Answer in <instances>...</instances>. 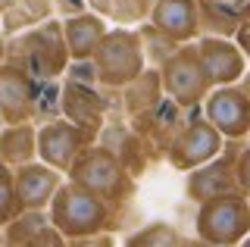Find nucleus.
I'll return each mask as SVG.
<instances>
[{
    "instance_id": "10",
    "label": "nucleus",
    "mask_w": 250,
    "mask_h": 247,
    "mask_svg": "<svg viewBox=\"0 0 250 247\" xmlns=\"http://www.w3.org/2000/svg\"><path fill=\"white\" fill-rule=\"evenodd\" d=\"M241 150V141H229V147L219 160L213 163L194 169V172H188L185 179V194L188 200H194V204H209V200L216 197H229V194H238V175H234V157H238Z\"/></svg>"
},
{
    "instance_id": "26",
    "label": "nucleus",
    "mask_w": 250,
    "mask_h": 247,
    "mask_svg": "<svg viewBox=\"0 0 250 247\" xmlns=\"http://www.w3.org/2000/svg\"><path fill=\"white\" fill-rule=\"evenodd\" d=\"M28 247H69V238H66V235H62V231L50 222V226H47L44 231H38V235L31 238Z\"/></svg>"
},
{
    "instance_id": "15",
    "label": "nucleus",
    "mask_w": 250,
    "mask_h": 247,
    "mask_svg": "<svg viewBox=\"0 0 250 247\" xmlns=\"http://www.w3.org/2000/svg\"><path fill=\"white\" fill-rule=\"evenodd\" d=\"M150 25L178 44H194L203 38V6L200 0H156Z\"/></svg>"
},
{
    "instance_id": "23",
    "label": "nucleus",
    "mask_w": 250,
    "mask_h": 247,
    "mask_svg": "<svg viewBox=\"0 0 250 247\" xmlns=\"http://www.w3.org/2000/svg\"><path fill=\"white\" fill-rule=\"evenodd\" d=\"M141 41H144V57H147V66L150 69H160L172 53L182 47L178 41H172L169 35H163L156 25H150V22L141 25Z\"/></svg>"
},
{
    "instance_id": "21",
    "label": "nucleus",
    "mask_w": 250,
    "mask_h": 247,
    "mask_svg": "<svg viewBox=\"0 0 250 247\" xmlns=\"http://www.w3.org/2000/svg\"><path fill=\"white\" fill-rule=\"evenodd\" d=\"M50 226V213L47 210H38V213H22L16 216L13 222L3 226V247H28V241L44 231Z\"/></svg>"
},
{
    "instance_id": "22",
    "label": "nucleus",
    "mask_w": 250,
    "mask_h": 247,
    "mask_svg": "<svg viewBox=\"0 0 250 247\" xmlns=\"http://www.w3.org/2000/svg\"><path fill=\"white\" fill-rule=\"evenodd\" d=\"M122 247H185V238L178 235V228L172 226V222L156 219L150 226L131 231Z\"/></svg>"
},
{
    "instance_id": "7",
    "label": "nucleus",
    "mask_w": 250,
    "mask_h": 247,
    "mask_svg": "<svg viewBox=\"0 0 250 247\" xmlns=\"http://www.w3.org/2000/svg\"><path fill=\"white\" fill-rule=\"evenodd\" d=\"M225 147H229L225 135L203 116V106H197V110H191V119L182 128V135L175 138V144L169 147L166 160L178 172H194V169L219 160L225 153Z\"/></svg>"
},
{
    "instance_id": "5",
    "label": "nucleus",
    "mask_w": 250,
    "mask_h": 247,
    "mask_svg": "<svg viewBox=\"0 0 250 247\" xmlns=\"http://www.w3.org/2000/svg\"><path fill=\"white\" fill-rule=\"evenodd\" d=\"M194 235L207 244H229L238 247L250 238V197L229 194L200 204L194 213Z\"/></svg>"
},
{
    "instance_id": "28",
    "label": "nucleus",
    "mask_w": 250,
    "mask_h": 247,
    "mask_svg": "<svg viewBox=\"0 0 250 247\" xmlns=\"http://www.w3.org/2000/svg\"><path fill=\"white\" fill-rule=\"evenodd\" d=\"M69 247H116V238H113V231H104V235H94V238L69 241Z\"/></svg>"
},
{
    "instance_id": "4",
    "label": "nucleus",
    "mask_w": 250,
    "mask_h": 247,
    "mask_svg": "<svg viewBox=\"0 0 250 247\" xmlns=\"http://www.w3.org/2000/svg\"><path fill=\"white\" fill-rule=\"evenodd\" d=\"M94 66H97L100 84L106 91H125L128 84H135L150 69L144 57L141 28H109L106 41L100 44L97 57H94Z\"/></svg>"
},
{
    "instance_id": "6",
    "label": "nucleus",
    "mask_w": 250,
    "mask_h": 247,
    "mask_svg": "<svg viewBox=\"0 0 250 247\" xmlns=\"http://www.w3.org/2000/svg\"><path fill=\"white\" fill-rule=\"evenodd\" d=\"M160 79H163V91L169 100H175L185 110H197L203 106V100L209 97L213 84L207 79V69L200 63L197 44H182L166 63L160 66Z\"/></svg>"
},
{
    "instance_id": "33",
    "label": "nucleus",
    "mask_w": 250,
    "mask_h": 247,
    "mask_svg": "<svg viewBox=\"0 0 250 247\" xmlns=\"http://www.w3.org/2000/svg\"><path fill=\"white\" fill-rule=\"evenodd\" d=\"M238 247H250V238H247V241H241V244H238Z\"/></svg>"
},
{
    "instance_id": "11",
    "label": "nucleus",
    "mask_w": 250,
    "mask_h": 247,
    "mask_svg": "<svg viewBox=\"0 0 250 247\" xmlns=\"http://www.w3.org/2000/svg\"><path fill=\"white\" fill-rule=\"evenodd\" d=\"M203 116L225 135V141L250 138V94L241 84L213 88L203 100Z\"/></svg>"
},
{
    "instance_id": "9",
    "label": "nucleus",
    "mask_w": 250,
    "mask_h": 247,
    "mask_svg": "<svg viewBox=\"0 0 250 247\" xmlns=\"http://www.w3.org/2000/svg\"><path fill=\"white\" fill-rule=\"evenodd\" d=\"M113 106L116 103L100 88L62 79V119H69L72 125L88 132L91 138H100V132H104L106 122H109Z\"/></svg>"
},
{
    "instance_id": "27",
    "label": "nucleus",
    "mask_w": 250,
    "mask_h": 247,
    "mask_svg": "<svg viewBox=\"0 0 250 247\" xmlns=\"http://www.w3.org/2000/svg\"><path fill=\"white\" fill-rule=\"evenodd\" d=\"M53 10L60 13L57 19H72V16H82V13H91L88 0H53Z\"/></svg>"
},
{
    "instance_id": "20",
    "label": "nucleus",
    "mask_w": 250,
    "mask_h": 247,
    "mask_svg": "<svg viewBox=\"0 0 250 247\" xmlns=\"http://www.w3.org/2000/svg\"><path fill=\"white\" fill-rule=\"evenodd\" d=\"M163 100H166V91H163L160 69H147L135 84H128V88L122 91L119 103L125 110V119H135V116L153 110V106H160Z\"/></svg>"
},
{
    "instance_id": "17",
    "label": "nucleus",
    "mask_w": 250,
    "mask_h": 247,
    "mask_svg": "<svg viewBox=\"0 0 250 247\" xmlns=\"http://www.w3.org/2000/svg\"><path fill=\"white\" fill-rule=\"evenodd\" d=\"M97 144H104L106 150H113L135 179H138L141 172H147V166H150V153H156L150 144H147L144 138L128 125V119H122V122L119 119H109L106 128L97 138Z\"/></svg>"
},
{
    "instance_id": "32",
    "label": "nucleus",
    "mask_w": 250,
    "mask_h": 247,
    "mask_svg": "<svg viewBox=\"0 0 250 247\" xmlns=\"http://www.w3.org/2000/svg\"><path fill=\"white\" fill-rule=\"evenodd\" d=\"M244 22L250 25V0H247V6H244Z\"/></svg>"
},
{
    "instance_id": "30",
    "label": "nucleus",
    "mask_w": 250,
    "mask_h": 247,
    "mask_svg": "<svg viewBox=\"0 0 250 247\" xmlns=\"http://www.w3.org/2000/svg\"><path fill=\"white\" fill-rule=\"evenodd\" d=\"M200 3H209V6H229V10H241V13H244L247 0H200Z\"/></svg>"
},
{
    "instance_id": "24",
    "label": "nucleus",
    "mask_w": 250,
    "mask_h": 247,
    "mask_svg": "<svg viewBox=\"0 0 250 247\" xmlns=\"http://www.w3.org/2000/svg\"><path fill=\"white\" fill-rule=\"evenodd\" d=\"M0 219L13 222L16 216H22V204H19V191H16V179H13V169L10 166H0Z\"/></svg>"
},
{
    "instance_id": "13",
    "label": "nucleus",
    "mask_w": 250,
    "mask_h": 247,
    "mask_svg": "<svg viewBox=\"0 0 250 247\" xmlns=\"http://www.w3.org/2000/svg\"><path fill=\"white\" fill-rule=\"evenodd\" d=\"M38 88H41V82H35L25 69L3 63V72H0V116H3V125L35 122Z\"/></svg>"
},
{
    "instance_id": "25",
    "label": "nucleus",
    "mask_w": 250,
    "mask_h": 247,
    "mask_svg": "<svg viewBox=\"0 0 250 247\" xmlns=\"http://www.w3.org/2000/svg\"><path fill=\"white\" fill-rule=\"evenodd\" d=\"M234 175H238L241 194L250 197V144H241L238 157H234Z\"/></svg>"
},
{
    "instance_id": "16",
    "label": "nucleus",
    "mask_w": 250,
    "mask_h": 247,
    "mask_svg": "<svg viewBox=\"0 0 250 247\" xmlns=\"http://www.w3.org/2000/svg\"><path fill=\"white\" fill-rule=\"evenodd\" d=\"M13 179H16V191H19V204L22 213H38V210H50L53 197L60 194V188L66 185V175L57 172L53 166L47 163H28L13 169Z\"/></svg>"
},
{
    "instance_id": "31",
    "label": "nucleus",
    "mask_w": 250,
    "mask_h": 247,
    "mask_svg": "<svg viewBox=\"0 0 250 247\" xmlns=\"http://www.w3.org/2000/svg\"><path fill=\"white\" fill-rule=\"evenodd\" d=\"M185 247H229V244H207L200 238H194V241H185Z\"/></svg>"
},
{
    "instance_id": "14",
    "label": "nucleus",
    "mask_w": 250,
    "mask_h": 247,
    "mask_svg": "<svg viewBox=\"0 0 250 247\" xmlns=\"http://www.w3.org/2000/svg\"><path fill=\"white\" fill-rule=\"evenodd\" d=\"M188 119H191V110H185V106H178L175 100H163L160 106H153V110L135 116V119H128V125L135 128V132L144 138L147 144L166 157L169 147L175 144V138L182 135V128L188 125Z\"/></svg>"
},
{
    "instance_id": "2",
    "label": "nucleus",
    "mask_w": 250,
    "mask_h": 247,
    "mask_svg": "<svg viewBox=\"0 0 250 247\" xmlns=\"http://www.w3.org/2000/svg\"><path fill=\"white\" fill-rule=\"evenodd\" d=\"M47 213H50V222L69 238V241L113 231V216H116V210L106 200H100L97 194L84 191L82 185H75L69 179L60 188V194L53 197V204H50Z\"/></svg>"
},
{
    "instance_id": "12",
    "label": "nucleus",
    "mask_w": 250,
    "mask_h": 247,
    "mask_svg": "<svg viewBox=\"0 0 250 247\" xmlns=\"http://www.w3.org/2000/svg\"><path fill=\"white\" fill-rule=\"evenodd\" d=\"M197 44L200 63L207 69V79L213 88H229V84H238L247 75V53L238 47L234 38H213L203 35Z\"/></svg>"
},
{
    "instance_id": "8",
    "label": "nucleus",
    "mask_w": 250,
    "mask_h": 247,
    "mask_svg": "<svg viewBox=\"0 0 250 247\" xmlns=\"http://www.w3.org/2000/svg\"><path fill=\"white\" fill-rule=\"evenodd\" d=\"M97 144V138H91L88 132H82L78 125H72L69 119H53L38 125V160L47 166H53L57 172H62L69 179L72 166L78 163L84 150Z\"/></svg>"
},
{
    "instance_id": "3",
    "label": "nucleus",
    "mask_w": 250,
    "mask_h": 247,
    "mask_svg": "<svg viewBox=\"0 0 250 247\" xmlns=\"http://www.w3.org/2000/svg\"><path fill=\"white\" fill-rule=\"evenodd\" d=\"M69 182L82 185L84 191L97 194L100 200H106L113 210H119L122 204H128L135 197V175L125 169V163L116 157L113 150H106L104 144H91L88 150L78 157V163L69 172Z\"/></svg>"
},
{
    "instance_id": "18",
    "label": "nucleus",
    "mask_w": 250,
    "mask_h": 247,
    "mask_svg": "<svg viewBox=\"0 0 250 247\" xmlns=\"http://www.w3.org/2000/svg\"><path fill=\"white\" fill-rule=\"evenodd\" d=\"M62 35H66V47H69L72 63H84V60L97 57L100 44L109 35V25L97 13H82V16L62 19Z\"/></svg>"
},
{
    "instance_id": "29",
    "label": "nucleus",
    "mask_w": 250,
    "mask_h": 247,
    "mask_svg": "<svg viewBox=\"0 0 250 247\" xmlns=\"http://www.w3.org/2000/svg\"><path fill=\"white\" fill-rule=\"evenodd\" d=\"M88 10H91V13H97V16H104V19H113V13H116V0H88Z\"/></svg>"
},
{
    "instance_id": "19",
    "label": "nucleus",
    "mask_w": 250,
    "mask_h": 247,
    "mask_svg": "<svg viewBox=\"0 0 250 247\" xmlns=\"http://www.w3.org/2000/svg\"><path fill=\"white\" fill-rule=\"evenodd\" d=\"M0 160L10 169L38 163V125L35 122L3 125V132H0Z\"/></svg>"
},
{
    "instance_id": "1",
    "label": "nucleus",
    "mask_w": 250,
    "mask_h": 247,
    "mask_svg": "<svg viewBox=\"0 0 250 247\" xmlns=\"http://www.w3.org/2000/svg\"><path fill=\"white\" fill-rule=\"evenodd\" d=\"M3 63L25 69L35 82H60L72 66L62 35V19L50 16L41 25H31L16 38H6Z\"/></svg>"
}]
</instances>
